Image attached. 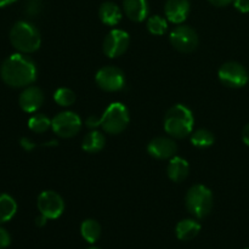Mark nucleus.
<instances>
[{
	"instance_id": "14",
	"label": "nucleus",
	"mask_w": 249,
	"mask_h": 249,
	"mask_svg": "<svg viewBox=\"0 0 249 249\" xmlns=\"http://www.w3.org/2000/svg\"><path fill=\"white\" fill-rule=\"evenodd\" d=\"M167 18L173 23H182L190 14L189 0H167L164 6Z\"/></svg>"
},
{
	"instance_id": "16",
	"label": "nucleus",
	"mask_w": 249,
	"mask_h": 249,
	"mask_svg": "<svg viewBox=\"0 0 249 249\" xmlns=\"http://www.w3.org/2000/svg\"><path fill=\"white\" fill-rule=\"evenodd\" d=\"M190 165L186 160L181 157H173L168 164V177L172 181L181 182L189 175Z\"/></svg>"
},
{
	"instance_id": "36",
	"label": "nucleus",
	"mask_w": 249,
	"mask_h": 249,
	"mask_svg": "<svg viewBox=\"0 0 249 249\" xmlns=\"http://www.w3.org/2000/svg\"><path fill=\"white\" fill-rule=\"evenodd\" d=\"M246 249H249V248H246Z\"/></svg>"
},
{
	"instance_id": "30",
	"label": "nucleus",
	"mask_w": 249,
	"mask_h": 249,
	"mask_svg": "<svg viewBox=\"0 0 249 249\" xmlns=\"http://www.w3.org/2000/svg\"><path fill=\"white\" fill-rule=\"evenodd\" d=\"M208 1L216 7H224V6H228V5H230L231 2H233L235 0H208Z\"/></svg>"
},
{
	"instance_id": "2",
	"label": "nucleus",
	"mask_w": 249,
	"mask_h": 249,
	"mask_svg": "<svg viewBox=\"0 0 249 249\" xmlns=\"http://www.w3.org/2000/svg\"><path fill=\"white\" fill-rule=\"evenodd\" d=\"M195 118L191 109L185 105H175L167 112L164 118V129L170 136L182 139L189 136L194 129Z\"/></svg>"
},
{
	"instance_id": "17",
	"label": "nucleus",
	"mask_w": 249,
	"mask_h": 249,
	"mask_svg": "<svg viewBox=\"0 0 249 249\" xmlns=\"http://www.w3.org/2000/svg\"><path fill=\"white\" fill-rule=\"evenodd\" d=\"M99 16L102 23L107 24V26H116L121 22L122 11L118 5H116L114 2L105 1L102 2L99 9Z\"/></svg>"
},
{
	"instance_id": "20",
	"label": "nucleus",
	"mask_w": 249,
	"mask_h": 249,
	"mask_svg": "<svg viewBox=\"0 0 249 249\" xmlns=\"http://www.w3.org/2000/svg\"><path fill=\"white\" fill-rule=\"evenodd\" d=\"M17 212V203L11 196L6 194L0 195V224L7 223L15 216Z\"/></svg>"
},
{
	"instance_id": "1",
	"label": "nucleus",
	"mask_w": 249,
	"mask_h": 249,
	"mask_svg": "<svg viewBox=\"0 0 249 249\" xmlns=\"http://www.w3.org/2000/svg\"><path fill=\"white\" fill-rule=\"evenodd\" d=\"M0 77L9 87H28L36 79V63L23 53H14L1 63Z\"/></svg>"
},
{
	"instance_id": "8",
	"label": "nucleus",
	"mask_w": 249,
	"mask_h": 249,
	"mask_svg": "<svg viewBox=\"0 0 249 249\" xmlns=\"http://www.w3.org/2000/svg\"><path fill=\"white\" fill-rule=\"evenodd\" d=\"M95 80L102 90L108 92L118 91L123 89L125 85V77H124L123 71L114 66H106L99 70V72L95 75Z\"/></svg>"
},
{
	"instance_id": "19",
	"label": "nucleus",
	"mask_w": 249,
	"mask_h": 249,
	"mask_svg": "<svg viewBox=\"0 0 249 249\" xmlns=\"http://www.w3.org/2000/svg\"><path fill=\"white\" fill-rule=\"evenodd\" d=\"M105 143H106V139H105L104 134L97 130H92L83 139L82 148L85 152L97 153L105 147Z\"/></svg>"
},
{
	"instance_id": "28",
	"label": "nucleus",
	"mask_w": 249,
	"mask_h": 249,
	"mask_svg": "<svg viewBox=\"0 0 249 249\" xmlns=\"http://www.w3.org/2000/svg\"><path fill=\"white\" fill-rule=\"evenodd\" d=\"M233 6L242 14H247L249 12V0H235Z\"/></svg>"
},
{
	"instance_id": "12",
	"label": "nucleus",
	"mask_w": 249,
	"mask_h": 249,
	"mask_svg": "<svg viewBox=\"0 0 249 249\" xmlns=\"http://www.w3.org/2000/svg\"><path fill=\"white\" fill-rule=\"evenodd\" d=\"M44 102V92L38 87H27L21 92L18 105L22 111L27 113H33L38 111Z\"/></svg>"
},
{
	"instance_id": "26",
	"label": "nucleus",
	"mask_w": 249,
	"mask_h": 249,
	"mask_svg": "<svg viewBox=\"0 0 249 249\" xmlns=\"http://www.w3.org/2000/svg\"><path fill=\"white\" fill-rule=\"evenodd\" d=\"M41 9H43V2H41V0H27L26 11L28 15L36 16V15L40 14Z\"/></svg>"
},
{
	"instance_id": "7",
	"label": "nucleus",
	"mask_w": 249,
	"mask_h": 249,
	"mask_svg": "<svg viewBox=\"0 0 249 249\" xmlns=\"http://www.w3.org/2000/svg\"><path fill=\"white\" fill-rule=\"evenodd\" d=\"M51 126L55 134H57L60 138H73L79 133L82 128V121L79 116L74 112L66 111L61 112L51 121Z\"/></svg>"
},
{
	"instance_id": "24",
	"label": "nucleus",
	"mask_w": 249,
	"mask_h": 249,
	"mask_svg": "<svg viewBox=\"0 0 249 249\" xmlns=\"http://www.w3.org/2000/svg\"><path fill=\"white\" fill-rule=\"evenodd\" d=\"M147 29L153 36H163L168 29V23L163 17L155 15L147 19Z\"/></svg>"
},
{
	"instance_id": "23",
	"label": "nucleus",
	"mask_w": 249,
	"mask_h": 249,
	"mask_svg": "<svg viewBox=\"0 0 249 249\" xmlns=\"http://www.w3.org/2000/svg\"><path fill=\"white\" fill-rule=\"evenodd\" d=\"M28 126L34 133H44L51 126V121L45 114H34L29 118Z\"/></svg>"
},
{
	"instance_id": "3",
	"label": "nucleus",
	"mask_w": 249,
	"mask_h": 249,
	"mask_svg": "<svg viewBox=\"0 0 249 249\" xmlns=\"http://www.w3.org/2000/svg\"><path fill=\"white\" fill-rule=\"evenodd\" d=\"M10 41L21 53H32L40 48L41 36L34 24L18 21L10 31Z\"/></svg>"
},
{
	"instance_id": "25",
	"label": "nucleus",
	"mask_w": 249,
	"mask_h": 249,
	"mask_svg": "<svg viewBox=\"0 0 249 249\" xmlns=\"http://www.w3.org/2000/svg\"><path fill=\"white\" fill-rule=\"evenodd\" d=\"M53 100H55L60 106H72L75 102V94L73 90L68 89V88H60V89L56 90L55 94H53Z\"/></svg>"
},
{
	"instance_id": "11",
	"label": "nucleus",
	"mask_w": 249,
	"mask_h": 249,
	"mask_svg": "<svg viewBox=\"0 0 249 249\" xmlns=\"http://www.w3.org/2000/svg\"><path fill=\"white\" fill-rule=\"evenodd\" d=\"M130 44V38L125 31L113 29L106 36L104 40V53L109 58L123 55Z\"/></svg>"
},
{
	"instance_id": "22",
	"label": "nucleus",
	"mask_w": 249,
	"mask_h": 249,
	"mask_svg": "<svg viewBox=\"0 0 249 249\" xmlns=\"http://www.w3.org/2000/svg\"><path fill=\"white\" fill-rule=\"evenodd\" d=\"M214 135L212 131L207 130V129H199L196 130L191 135V143L198 148H206L209 147L214 143Z\"/></svg>"
},
{
	"instance_id": "29",
	"label": "nucleus",
	"mask_w": 249,
	"mask_h": 249,
	"mask_svg": "<svg viewBox=\"0 0 249 249\" xmlns=\"http://www.w3.org/2000/svg\"><path fill=\"white\" fill-rule=\"evenodd\" d=\"M85 124H87L88 128L90 129H96L97 126H100V118L95 116L88 117V119L85 121Z\"/></svg>"
},
{
	"instance_id": "21",
	"label": "nucleus",
	"mask_w": 249,
	"mask_h": 249,
	"mask_svg": "<svg viewBox=\"0 0 249 249\" xmlns=\"http://www.w3.org/2000/svg\"><path fill=\"white\" fill-rule=\"evenodd\" d=\"M80 233L87 242L95 243L101 236V226L94 219H87L80 226Z\"/></svg>"
},
{
	"instance_id": "6",
	"label": "nucleus",
	"mask_w": 249,
	"mask_h": 249,
	"mask_svg": "<svg viewBox=\"0 0 249 249\" xmlns=\"http://www.w3.org/2000/svg\"><path fill=\"white\" fill-rule=\"evenodd\" d=\"M218 77L224 85L229 88H242L249 80V74L241 63L230 61L219 68Z\"/></svg>"
},
{
	"instance_id": "35",
	"label": "nucleus",
	"mask_w": 249,
	"mask_h": 249,
	"mask_svg": "<svg viewBox=\"0 0 249 249\" xmlns=\"http://www.w3.org/2000/svg\"><path fill=\"white\" fill-rule=\"evenodd\" d=\"M89 249H100V248H95V247H94V248H89Z\"/></svg>"
},
{
	"instance_id": "31",
	"label": "nucleus",
	"mask_w": 249,
	"mask_h": 249,
	"mask_svg": "<svg viewBox=\"0 0 249 249\" xmlns=\"http://www.w3.org/2000/svg\"><path fill=\"white\" fill-rule=\"evenodd\" d=\"M21 145H22V147L26 148V150H28V151H31L32 148L34 147V143L32 142V141L29 140V139H27V138L21 139Z\"/></svg>"
},
{
	"instance_id": "27",
	"label": "nucleus",
	"mask_w": 249,
	"mask_h": 249,
	"mask_svg": "<svg viewBox=\"0 0 249 249\" xmlns=\"http://www.w3.org/2000/svg\"><path fill=\"white\" fill-rule=\"evenodd\" d=\"M10 243H11V236L4 228L0 226V249L7 248Z\"/></svg>"
},
{
	"instance_id": "34",
	"label": "nucleus",
	"mask_w": 249,
	"mask_h": 249,
	"mask_svg": "<svg viewBox=\"0 0 249 249\" xmlns=\"http://www.w3.org/2000/svg\"><path fill=\"white\" fill-rule=\"evenodd\" d=\"M15 1H17V0H0V7H5L7 6V5H11L14 4Z\"/></svg>"
},
{
	"instance_id": "4",
	"label": "nucleus",
	"mask_w": 249,
	"mask_h": 249,
	"mask_svg": "<svg viewBox=\"0 0 249 249\" xmlns=\"http://www.w3.org/2000/svg\"><path fill=\"white\" fill-rule=\"evenodd\" d=\"M186 208L196 218H206L213 208V194L203 185H194L189 189L185 198Z\"/></svg>"
},
{
	"instance_id": "18",
	"label": "nucleus",
	"mask_w": 249,
	"mask_h": 249,
	"mask_svg": "<svg viewBox=\"0 0 249 249\" xmlns=\"http://www.w3.org/2000/svg\"><path fill=\"white\" fill-rule=\"evenodd\" d=\"M201 231V225L194 219H185L178 223L175 232L179 240L191 241L196 237Z\"/></svg>"
},
{
	"instance_id": "15",
	"label": "nucleus",
	"mask_w": 249,
	"mask_h": 249,
	"mask_svg": "<svg viewBox=\"0 0 249 249\" xmlns=\"http://www.w3.org/2000/svg\"><path fill=\"white\" fill-rule=\"evenodd\" d=\"M125 15L134 22H142L148 15L147 0H124Z\"/></svg>"
},
{
	"instance_id": "10",
	"label": "nucleus",
	"mask_w": 249,
	"mask_h": 249,
	"mask_svg": "<svg viewBox=\"0 0 249 249\" xmlns=\"http://www.w3.org/2000/svg\"><path fill=\"white\" fill-rule=\"evenodd\" d=\"M41 215L48 219H57L65 211V202L62 197L53 191H43L38 197L36 202Z\"/></svg>"
},
{
	"instance_id": "33",
	"label": "nucleus",
	"mask_w": 249,
	"mask_h": 249,
	"mask_svg": "<svg viewBox=\"0 0 249 249\" xmlns=\"http://www.w3.org/2000/svg\"><path fill=\"white\" fill-rule=\"evenodd\" d=\"M49 219L46 218V216H44V215H41L40 214V216H38V218L36 219V226H39V228H41V226H44L46 224V221H48Z\"/></svg>"
},
{
	"instance_id": "13",
	"label": "nucleus",
	"mask_w": 249,
	"mask_h": 249,
	"mask_svg": "<svg viewBox=\"0 0 249 249\" xmlns=\"http://www.w3.org/2000/svg\"><path fill=\"white\" fill-rule=\"evenodd\" d=\"M177 143L169 138H156L150 141L147 151L152 157L157 160H168L177 153Z\"/></svg>"
},
{
	"instance_id": "9",
	"label": "nucleus",
	"mask_w": 249,
	"mask_h": 249,
	"mask_svg": "<svg viewBox=\"0 0 249 249\" xmlns=\"http://www.w3.org/2000/svg\"><path fill=\"white\" fill-rule=\"evenodd\" d=\"M198 36L190 26H178L170 33V43L181 53H192L198 46Z\"/></svg>"
},
{
	"instance_id": "5",
	"label": "nucleus",
	"mask_w": 249,
	"mask_h": 249,
	"mask_svg": "<svg viewBox=\"0 0 249 249\" xmlns=\"http://www.w3.org/2000/svg\"><path fill=\"white\" fill-rule=\"evenodd\" d=\"M129 124L128 108L121 102H113L100 118V126L108 134H121Z\"/></svg>"
},
{
	"instance_id": "32",
	"label": "nucleus",
	"mask_w": 249,
	"mask_h": 249,
	"mask_svg": "<svg viewBox=\"0 0 249 249\" xmlns=\"http://www.w3.org/2000/svg\"><path fill=\"white\" fill-rule=\"evenodd\" d=\"M242 140L243 142L246 143V145L249 146V124L243 128V131H242Z\"/></svg>"
}]
</instances>
